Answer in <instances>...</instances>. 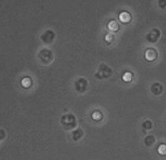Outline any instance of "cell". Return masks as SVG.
<instances>
[{
    "label": "cell",
    "mask_w": 166,
    "mask_h": 160,
    "mask_svg": "<svg viewBox=\"0 0 166 160\" xmlns=\"http://www.w3.org/2000/svg\"><path fill=\"white\" fill-rule=\"evenodd\" d=\"M156 57V52L153 48L147 49L145 52V59L148 61H153Z\"/></svg>",
    "instance_id": "1"
},
{
    "label": "cell",
    "mask_w": 166,
    "mask_h": 160,
    "mask_svg": "<svg viewBox=\"0 0 166 160\" xmlns=\"http://www.w3.org/2000/svg\"><path fill=\"white\" fill-rule=\"evenodd\" d=\"M62 122L64 125L71 126V125H72L74 122V117H73L72 115H66V116H64L63 117Z\"/></svg>",
    "instance_id": "2"
},
{
    "label": "cell",
    "mask_w": 166,
    "mask_h": 160,
    "mask_svg": "<svg viewBox=\"0 0 166 160\" xmlns=\"http://www.w3.org/2000/svg\"><path fill=\"white\" fill-rule=\"evenodd\" d=\"M120 20L123 23H128L131 20V16L129 13L127 12H122L119 15Z\"/></svg>",
    "instance_id": "3"
},
{
    "label": "cell",
    "mask_w": 166,
    "mask_h": 160,
    "mask_svg": "<svg viewBox=\"0 0 166 160\" xmlns=\"http://www.w3.org/2000/svg\"><path fill=\"white\" fill-rule=\"evenodd\" d=\"M108 29L111 31H117L118 29V24L116 21L112 20L108 23Z\"/></svg>",
    "instance_id": "4"
},
{
    "label": "cell",
    "mask_w": 166,
    "mask_h": 160,
    "mask_svg": "<svg viewBox=\"0 0 166 160\" xmlns=\"http://www.w3.org/2000/svg\"><path fill=\"white\" fill-rule=\"evenodd\" d=\"M21 84L23 87L25 88H28L31 86V80L29 77H25L22 80Z\"/></svg>",
    "instance_id": "5"
},
{
    "label": "cell",
    "mask_w": 166,
    "mask_h": 160,
    "mask_svg": "<svg viewBox=\"0 0 166 160\" xmlns=\"http://www.w3.org/2000/svg\"><path fill=\"white\" fill-rule=\"evenodd\" d=\"M132 75L130 72H126L123 75V80L126 82H129L130 81H132Z\"/></svg>",
    "instance_id": "6"
},
{
    "label": "cell",
    "mask_w": 166,
    "mask_h": 160,
    "mask_svg": "<svg viewBox=\"0 0 166 160\" xmlns=\"http://www.w3.org/2000/svg\"><path fill=\"white\" fill-rule=\"evenodd\" d=\"M158 152L161 155H166V145L165 144H161L158 147Z\"/></svg>",
    "instance_id": "7"
},
{
    "label": "cell",
    "mask_w": 166,
    "mask_h": 160,
    "mask_svg": "<svg viewBox=\"0 0 166 160\" xmlns=\"http://www.w3.org/2000/svg\"><path fill=\"white\" fill-rule=\"evenodd\" d=\"M92 117L95 120H99L101 118V113L99 111H95L92 114Z\"/></svg>",
    "instance_id": "8"
},
{
    "label": "cell",
    "mask_w": 166,
    "mask_h": 160,
    "mask_svg": "<svg viewBox=\"0 0 166 160\" xmlns=\"http://www.w3.org/2000/svg\"><path fill=\"white\" fill-rule=\"evenodd\" d=\"M113 39V35H111V34H108L106 36H105V41H108V42H110L111 41V40Z\"/></svg>",
    "instance_id": "9"
}]
</instances>
